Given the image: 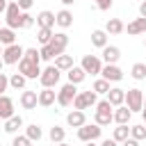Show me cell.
Returning a JSON list of instances; mask_svg holds the SVG:
<instances>
[{"label":"cell","mask_w":146,"mask_h":146,"mask_svg":"<svg viewBox=\"0 0 146 146\" xmlns=\"http://www.w3.org/2000/svg\"><path fill=\"white\" fill-rule=\"evenodd\" d=\"M52 36H55V32H52L50 27H39V32H36V39H39L41 46H48V43L52 41Z\"/></svg>","instance_id":"32"},{"label":"cell","mask_w":146,"mask_h":146,"mask_svg":"<svg viewBox=\"0 0 146 146\" xmlns=\"http://www.w3.org/2000/svg\"><path fill=\"white\" fill-rule=\"evenodd\" d=\"M66 75H68V82H71V84H80V82H84V78H87V73H84L82 66H73L71 71H66Z\"/></svg>","instance_id":"24"},{"label":"cell","mask_w":146,"mask_h":146,"mask_svg":"<svg viewBox=\"0 0 146 146\" xmlns=\"http://www.w3.org/2000/svg\"><path fill=\"white\" fill-rule=\"evenodd\" d=\"M7 87H9V78H7L5 73H0V96L7 91Z\"/></svg>","instance_id":"42"},{"label":"cell","mask_w":146,"mask_h":146,"mask_svg":"<svg viewBox=\"0 0 146 146\" xmlns=\"http://www.w3.org/2000/svg\"><path fill=\"white\" fill-rule=\"evenodd\" d=\"M16 43V30L11 27H0V46H14Z\"/></svg>","instance_id":"23"},{"label":"cell","mask_w":146,"mask_h":146,"mask_svg":"<svg viewBox=\"0 0 146 146\" xmlns=\"http://www.w3.org/2000/svg\"><path fill=\"white\" fill-rule=\"evenodd\" d=\"M130 116H132V112H130L125 105H121V107L114 110V123H116V125H128Z\"/></svg>","instance_id":"20"},{"label":"cell","mask_w":146,"mask_h":146,"mask_svg":"<svg viewBox=\"0 0 146 146\" xmlns=\"http://www.w3.org/2000/svg\"><path fill=\"white\" fill-rule=\"evenodd\" d=\"M21 128H23V116H18V114H14L11 119L5 121V132L7 135H16Z\"/></svg>","instance_id":"21"},{"label":"cell","mask_w":146,"mask_h":146,"mask_svg":"<svg viewBox=\"0 0 146 146\" xmlns=\"http://www.w3.org/2000/svg\"><path fill=\"white\" fill-rule=\"evenodd\" d=\"M91 89H94L96 94H110V89H112V87H110V82H107L105 78H98V80L94 82V87H91Z\"/></svg>","instance_id":"37"},{"label":"cell","mask_w":146,"mask_h":146,"mask_svg":"<svg viewBox=\"0 0 146 146\" xmlns=\"http://www.w3.org/2000/svg\"><path fill=\"white\" fill-rule=\"evenodd\" d=\"M75 87H78V84H71V82H66L64 87H59V91H57V105L71 107L73 100H75V96H78V89H75Z\"/></svg>","instance_id":"4"},{"label":"cell","mask_w":146,"mask_h":146,"mask_svg":"<svg viewBox=\"0 0 146 146\" xmlns=\"http://www.w3.org/2000/svg\"><path fill=\"white\" fill-rule=\"evenodd\" d=\"M91 43L103 50V48L107 46V32H105V30H94V32H91Z\"/></svg>","instance_id":"27"},{"label":"cell","mask_w":146,"mask_h":146,"mask_svg":"<svg viewBox=\"0 0 146 146\" xmlns=\"http://www.w3.org/2000/svg\"><path fill=\"white\" fill-rule=\"evenodd\" d=\"M55 66L59 71H71L75 64H73V57L71 55H59V57H55Z\"/></svg>","instance_id":"28"},{"label":"cell","mask_w":146,"mask_h":146,"mask_svg":"<svg viewBox=\"0 0 146 146\" xmlns=\"http://www.w3.org/2000/svg\"><path fill=\"white\" fill-rule=\"evenodd\" d=\"M100 132H103V128L98 125V123H84L82 128H78V139L80 141H96L98 137H100Z\"/></svg>","instance_id":"7"},{"label":"cell","mask_w":146,"mask_h":146,"mask_svg":"<svg viewBox=\"0 0 146 146\" xmlns=\"http://www.w3.org/2000/svg\"><path fill=\"white\" fill-rule=\"evenodd\" d=\"M57 103V91L55 89H41L39 91V105L41 107H50Z\"/></svg>","instance_id":"15"},{"label":"cell","mask_w":146,"mask_h":146,"mask_svg":"<svg viewBox=\"0 0 146 146\" xmlns=\"http://www.w3.org/2000/svg\"><path fill=\"white\" fill-rule=\"evenodd\" d=\"M59 2H62V5H64V7H71V5H73V2H75V0H59Z\"/></svg>","instance_id":"48"},{"label":"cell","mask_w":146,"mask_h":146,"mask_svg":"<svg viewBox=\"0 0 146 146\" xmlns=\"http://www.w3.org/2000/svg\"><path fill=\"white\" fill-rule=\"evenodd\" d=\"M39 55H41V59H43V62H50V59L59 57V55H57V50H55L50 43H48V46H41V48H39Z\"/></svg>","instance_id":"35"},{"label":"cell","mask_w":146,"mask_h":146,"mask_svg":"<svg viewBox=\"0 0 146 146\" xmlns=\"http://www.w3.org/2000/svg\"><path fill=\"white\" fill-rule=\"evenodd\" d=\"M66 123H68L71 128H82V125L87 123V116H84V112L73 110V112H68V114H66Z\"/></svg>","instance_id":"17"},{"label":"cell","mask_w":146,"mask_h":146,"mask_svg":"<svg viewBox=\"0 0 146 146\" xmlns=\"http://www.w3.org/2000/svg\"><path fill=\"white\" fill-rule=\"evenodd\" d=\"M125 30H128V34H144L146 32V18H141V16L135 18L132 23H128Z\"/></svg>","instance_id":"25"},{"label":"cell","mask_w":146,"mask_h":146,"mask_svg":"<svg viewBox=\"0 0 146 146\" xmlns=\"http://www.w3.org/2000/svg\"><path fill=\"white\" fill-rule=\"evenodd\" d=\"M23 59L39 64V62H41V55H39V50H36V48H25V55H23Z\"/></svg>","instance_id":"38"},{"label":"cell","mask_w":146,"mask_h":146,"mask_svg":"<svg viewBox=\"0 0 146 146\" xmlns=\"http://www.w3.org/2000/svg\"><path fill=\"white\" fill-rule=\"evenodd\" d=\"M11 116H14V100L2 94V96H0V119L7 121V119H11Z\"/></svg>","instance_id":"14"},{"label":"cell","mask_w":146,"mask_h":146,"mask_svg":"<svg viewBox=\"0 0 146 146\" xmlns=\"http://www.w3.org/2000/svg\"><path fill=\"white\" fill-rule=\"evenodd\" d=\"M2 66H5V62H2V57H0V73H2Z\"/></svg>","instance_id":"51"},{"label":"cell","mask_w":146,"mask_h":146,"mask_svg":"<svg viewBox=\"0 0 146 146\" xmlns=\"http://www.w3.org/2000/svg\"><path fill=\"white\" fill-rule=\"evenodd\" d=\"M30 144H32V141H30L25 135H16L14 141H11V146H30Z\"/></svg>","instance_id":"40"},{"label":"cell","mask_w":146,"mask_h":146,"mask_svg":"<svg viewBox=\"0 0 146 146\" xmlns=\"http://www.w3.org/2000/svg\"><path fill=\"white\" fill-rule=\"evenodd\" d=\"M21 16H23V11H21V7L16 5V0L9 2V5H7V11H5V23H7V27L21 30Z\"/></svg>","instance_id":"5"},{"label":"cell","mask_w":146,"mask_h":146,"mask_svg":"<svg viewBox=\"0 0 146 146\" xmlns=\"http://www.w3.org/2000/svg\"><path fill=\"white\" fill-rule=\"evenodd\" d=\"M55 146H68V144H66V141H62V144H55Z\"/></svg>","instance_id":"52"},{"label":"cell","mask_w":146,"mask_h":146,"mask_svg":"<svg viewBox=\"0 0 146 146\" xmlns=\"http://www.w3.org/2000/svg\"><path fill=\"white\" fill-rule=\"evenodd\" d=\"M59 78H62V71L52 64V66H46V68L41 71L39 82H41V87H43V89H55V87H57V82H59Z\"/></svg>","instance_id":"3"},{"label":"cell","mask_w":146,"mask_h":146,"mask_svg":"<svg viewBox=\"0 0 146 146\" xmlns=\"http://www.w3.org/2000/svg\"><path fill=\"white\" fill-rule=\"evenodd\" d=\"M96 103H98V94H96L94 89H89V91H78V96H75V100H73V110L84 112V110H89V107H96Z\"/></svg>","instance_id":"2"},{"label":"cell","mask_w":146,"mask_h":146,"mask_svg":"<svg viewBox=\"0 0 146 146\" xmlns=\"http://www.w3.org/2000/svg\"><path fill=\"white\" fill-rule=\"evenodd\" d=\"M18 73H23L27 80H36V78H41V66L34 64V62L21 59V62H18Z\"/></svg>","instance_id":"10"},{"label":"cell","mask_w":146,"mask_h":146,"mask_svg":"<svg viewBox=\"0 0 146 146\" xmlns=\"http://www.w3.org/2000/svg\"><path fill=\"white\" fill-rule=\"evenodd\" d=\"M7 2H14V0H7Z\"/></svg>","instance_id":"56"},{"label":"cell","mask_w":146,"mask_h":146,"mask_svg":"<svg viewBox=\"0 0 146 146\" xmlns=\"http://www.w3.org/2000/svg\"><path fill=\"white\" fill-rule=\"evenodd\" d=\"M125 30V25H123V21H119V18H110L107 23H105V32L107 34H121Z\"/></svg>","instance_id":"26"},{"label":"cell","mask_w":146,"mask_h":146,"mask_svg":"<svg viewBox=\"0 0 146 146\" xmlns=\"http://www.w3.org/2000/svg\"><path fill=\"white\" fill-rule=\"evenodd\" d=\"M112 0H96V7L100 9V11H107V9H112Z\"/></svg>","instance_id":"41"},{"label":"cell","mask_w":146,"mask_h":146,"mask_svg":"<svg viewBox=\"0 0 146 146\" xmlns=\"http://www.w3.org/2000/svg\"><path fill=\"white\" fill-rule=\"evenodd\" d=\"M130 75H132L135 80H146V64H144V62H137V64H132V68H130Z\"/></svg>","instance_id":"34"},{"label":"cell","mask_w":146,"mask_h":146,"mask_svg":"<svg viewBox=\"0 0 146 146\" xmlns=\"http://www.w3.org/2000/svg\"><path fill=\"white\" fill-rule=\"evenodd\" d=\"M25 137H27L30 141H39V139L43 137V130H41V125H36V123L27 125V128H25Z\"/></svg>","instance_id":"29"},{"label":"cell","mask_w":146,"mask_h":146,"mask_svg":"<svg viewBox=\"0 0 146 146\" xmlns=\"http://www.w3.org/2000/svg\"><path fill=\"white\" fill-rule=\"evenodd\" d=\"M55 23H57L59 27H64V30H66V27H71V25H73V14H71L68 9H62V11H57V14H55Z\"/></svg>","instance_id":"22"},{"label":"cell","mask_w":146,"mask_h":146,"mask_svg":"<svg viewBox=\"0 0 146 146\" xmlns=\"http://www.w3.org/2000/svg\"><path fill=\"white\" fill-rule=\"evenodd\" d=\"M7 5H9L7 0H0V14H5V11H7Z\"/></svg>","instance_id":"47"},{"label":"cell","mask_w":146,"mask_h":146,"mask_svg":"<svg viewBox=\"0 0 146 146\" xmlns=\"http://www.w3.org/2000/svg\"><path fill=\"white\" fill-rule=\"evenodd\" d=\"M114 121V107L110 105V100H98L96 103V110H94V123H98L100 128L103 125H110Z\"/></svg>","instance_id":"1"},{"label":"cell","mask_w":146,"mask_h":146,"mask_svg":"<svg viewBox=\"0 0 146 146\" xmlns=\"http://www.w3.org/2000/svg\"><path fill=\"white\" fill-rule=\"evenodd\" d=\"M100 146H121V144L114 141V139H105V141H100Z\"/></svg>","instance_id":"45"},{"label":"cell","mask_w":146,"mask_h":146,"mask_svg":"<svg viewBox=\"0 0 146 146\" xmlns=\"http://www.w3.org/2000/svg\"><path fill=\"white\" fill-rule=\"evenodd\" d=\"M107 100H110V105H112V107H121V105H125V89H119V87L110 89Z\"/></svg>","instance_id":"13"},{"label":"cell","mask_w":146,"mask_h":146,"mask_svg":"<svg viewBox=\"0 0 146 146\" xmlns=\"http://www.w3.org/2000/svg\"><path fill=\"white\" fill-rule=\"evenodd\" d=\"M50 46L57 50V55H64V50H66V46H68V34H66V32H55Z\"/></svg>","instance_id":"12"},{"label":"cell","mask_w":146,"mask_h":146,"mask_svg":"<svg viewBox=\"0 0 146 146\" xmlns=\"http://www.w3.org/2000/svg\"><path fill=\"white\" fill-rule=\"evenodd\" d=\"M144 125H146V116H144Z\"/></svg>","instance_id":"54"},{"label":"cell","mask_w":146,"mask_h":146,"mask_svg":"<svg viewBox=\"0 0 146 146\" xmlns=\"http://www.w3.org/2000/svg\"><path fill=\"white\" fill-rule=\"evenodd\" d=\"M128 137H130V128H128V125H116L114 132H112V139L119 141V144H123Z\"/></svg>","instance_id":"31"},{"label":"cell","mask_w":146,"mask_h":146,"mask_svg":"<svg viewBox=\"0 0 146 146\" xmlns=\"http://www.w3.org/2000/svg\"><path fill=\"white\" fill-rule=\"evenodd\" d=\"M0 27H2V21H0Z\"/></svg>","instance_id":"57"},{"label":"cell","mask_w":146,"mask_h":146,"mask_svg":"<svg viewBox=\"0 0 146 146\" xmlns=\"http://www.w3.org/2000/svg\"><path fill=\"white\" fill-rule=\"evenodd\" d=\"M36 25H39V27H50V30H52V25H57V23H55V14L48 11V9L39 11V14H36Z\"/></svg>","instance_id":"18"},{"label":"cell","mask_w":146,"mask_h":146,"mask_svg":"<svg viewBox=\"0 0 146 146\" xmlns=\"http://www.w3.org/2000/svg\"><path fill=\"white\" fill-rule=\"evenodd\" d=\"M48 137H50V141H52V144H62V141H64V137H66V130H64L62 125H52V128H50V132H48Z\"/></svg>","instance_id":"30"},{"label":"cell","mask_w":146,"mask_h":146,"mask_svg":"<svg viewBox=\"0 0 146 146\" xmlns=\"http://www.w3.org/2000/svg\"><path fill=\"white\" fill-rule=\"evenodd\" d=\"M121 59V50L116 46H105L103 48V62L105 64H116Z\"/></svg>","instance_id":"19"},{"label":"cell","mask_w":146,"mask_h":146,"mask_svg":"<svg viewBox=\"0 0 146 146\" xmlns=\"http://www.w3.org/2000/svg\"><path fill=\"white\" fill-rule=\"evenodd\" d=\"M80 66L84 68L87 75H89V73H91V75H100V71H103V59H100L98 55H84Z\"/></svg>","instance_id":"8"},{"label":"cell","mask_w":146,"mask_h":146,"mask_svg":"<svg viewBox=\"0 0 146 146\" xmlns=\"http://www.w3.org/2000/svg\"><path fill=\"white\" fill-rule=\"evenodd\" d=\"M141 116H146V96H144V110H141Z\"/></svg>","instance_id":"49"},{"label":"cell","mask_w":146,"mask_h":146,"mask_svg":"<svg viewBox=\"0 0 146 146\" xmlns=\"http://www.w3.org/2000/svg\"><path fill=\"white\" fill-rule=\"evenodd\" d=\"M100 75H103L107 82H119V80H123V71H121L116 64H105L103 71H100Z\"/></svg>","instance_id":"11"},{"label":"cell","mask_w":146,"mask_h":146,"mask_svg":"<svg viewBox=\"0 0 146 146\" xmlns=\"http://www.w3.org/2000/svg\"><path fill=\"white\" fill-rule=\"evenodd\" d=\"M139 16H141V18H146V0L139 5Z\"/></svg>","instance_id":"46"},{"label":"cell","mask_w":146,"mask_h":146,"mask_svg":"<svg viewBox=\"0 0 146 146\" xmlns=\"http://www.w3.org/2000/svg\"><path fill=\"white\" fill-rule=\"evenodd\" d=\"M121 146H139V141H137V139H132V137H128V139H125Z\"/></svg>","instance_id":"44"},{"label":"cell","mask_w":146,"mask_h":146,"mask_svg":"<svg viewBox=\"0 0 146 146\" xmlns=\"http://www.w3.org/2000/svg\"><path fill=\"white\" fill-rule=\"evenodd\" d=\"M21 105H23V110H34L39 105V94L36 91H23L21 94Z\"/></svg>","instance_id":"16"},{"label":"cell","mask_w":146,"mask_h":146,"mask_svg":"<svg viewBox=\"0 0 146 146\" xmlns=\"http://www.w3.org/2000/svg\"><path fill=\"white\" fill-rule=\"evenodd\" d=\"M144 48H146V39H144Z\"/></svg>","instance_id":"55"},{"label":"cell","mask_w":146,"mask_h":146,"mask_svg":"<svg viewBox=\"0 0 146 146\" xmlns=\"http://www.w3.org/2000/svg\"><path fill=\"white\" fill-rule=\"evenodd\" d=\"M125 107L130 112H141L144 110V91L141 89H128L125 91Z\"/></svg>","instance_id":"6"},{"label":"cell","mask_w":146,"mask_h":146,"mask_svg":"<svg viewBox=\"0 0 146 146\" xmlns=\"http://www.w3.org/2000/svg\"><path fill=\"white\" fill-rule=\"evenodd\" d=\"M23 55H25V48H21L18 43H14V46H7V48H5L2 62H5V64H18V62L23 59Z\"/></svg>","instance_id":"9"},{"label":"cell","mask_w":146,"mask_h":146,"mask_svg":"<svg viewBox=\"0 0 146 146\" xmlns=\"http://www.w3.org/2000/svg\"><path fill=\"white\" fill-rule=\"evenodd\" d=\"M84 146H100V144H96V141H87Z\"/></svg>","instance_id":"50"},{"label":"cell","mask_w":146,"mask_h":146,"mask_svg":"<svg viewBox=\"0 0 146 146\" xmlns=\"http://www.w3.org/2000/svg\"><path fill=\"white\" fill-rule=\"evenodd\" d=\"M34 25V16H30L27 11H23V16H21V30H30Z\"/></svg>","instance_id":"39"},{"label":"cell","mask_w":146,"mask_h":146,"mask_svg":"<svg viewBox=\"0 0 146 146\" xmlns=\"http://www.w3.org/2000/svg\"><path fill=\"white\" fill-rule=\"evenodd\" d=\"M130 137H132V139H137V141H141V139H146V125H144V123H137V125H130Z\"/></svg>","instance_id":"36"},{"label":"cell","mask_w":146,"mask_h":146,"mask_svg":"<svg viewBox=\"0 0 146 146\" xmlns=\"http://www.w3.org/2000/svg\"><path fill=\"white\" fill-rule=\"evenodd\" d=\"M2 52H5V48H2V46H0V57H2Z\"/></svg>","instance_id":"53"},{"label":"cell","mask_w":146,"mask_h":146,"mask_svg":"<svg viewBox=\"0 0 146 146\" xmlns=\"http://www.w3.org/2000/svg\"><path fill=\"white\" fill-rule=\"evenodd\" d=\"M16 5L21 7V11H27V9L34 5V0H16Z\"/></svg>","instance_id":"43"},{"label":"cell","mask_w":146,"mask_h":146,"mask_svg":"<svg viewBox=\"0 0 146 146\" xmlns=\"http://www.w3.org/2000/svg\"><path fill=\"white\" fill-rule=\"evenodd\" d=\"M25 82H27V78H25L23 73H14V75L9 78V87L16 89V91H18V89H25Z\"/></svg>","instance_id":"33"}]
</instances>
